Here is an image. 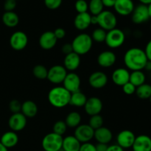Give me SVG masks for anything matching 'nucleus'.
<instances>
[{"instance_id": "4be33fe9", "label": "nucleus", "mask_w": 151, "mask_h": 151, "mask_svg": "<svg viewBox=\"0 0 151 151\" xmlns=\"http://www.w3.org/2000/svg\"><path fill=\"white\" fill-rule=\"evenodd\" d=\"M94 138L98 143L108 145L113 139V134L109 128L103 126L98 129L94 130Z\"/></svg>"}, {"instance_id": "a19ab883", "label": "nucleus", "mask_w": 151, "mask_h": 151, "mask_svg": "<svg viewBox=\"0 0 151 151\" xmlns=\"http://www.w3.org/2000/svg\"><path fill=\"white\" fill-rule=\"evenodd\" d=\"M16 0H5L4 3V9L5 12L13 11L16 7Z\"/></svg>"}, {"instance_id": "5701e85b", "label": "nucleus", "mask_w": 151, "mask_h": 151, "mask_svg": "<svg viewBox=\"0 0 151 151\" xmlns=\"http://www.w3.org/2000/svg\"><path fill=\"white\" fill-rule=\"evenodd\" d=\"M91 15L88 12L83 13H78L74 20V25L75 28L80 31H84L91 25Z\"/></svg>"}, {"instance_id": "79ce46f5", "label": "nucleus", "mask_w": 151, "mask_h": 151, "mask_svg": "<svg viewBox=\"0 0 151 151\" xmlns=\"http://www.w3.org/2000/svg\"><path fill=\"white\" fill-rule=\"evenodd\" d=\"M79 151H96L94 145L91 142H86L81 144Z\"/></svg>"}, {"instance_id": "4c0bfd02", "label": "nucleus", "mask_w": 151, "mask_h": 151, "mask_svg": "<svg viewBox=\"0 0 151 151\" xmlns=\"http://www.w3.org/2000/svg\"><path fill=\"white\" fill-rule=\"evenodd\" d=\"M9 109L13 114L19 113L22 111V103L18 100H12L9 103Z\"/></svg>"}, {"instance_id": "603ef678", "label": "nucleus", "mask_w": 151, "mask_h": 151, "mask_svg": "<svg viewBox=\"0 0 151 151\" xmlns=\"http://www.w3.org/2000/svg\"><path fill=\"white\" fill-rule=\"evenodd\" d=\"M141 2V4H145V5H148L151 3V0H139Z\"/></svg>"}, {"instance_id": "4468645a", "label": "nucleus", "mask_w": 151, "mask_h": 151, "mask_svg": "<svg viewBox=\"0 0 151 151\" xmlns=\"http://www.w3.org/2000/svg\"><path fill=\"white\" fill-rule=\"evenodd\" d=\"M136 136L130 130H123L118 134L116 137V142L119 146L123 149L132 147L135 141Z\"/></svg>"}, {"instance_id": "49530a36", "label": "nucleus", "mask_w": 151, "mask_h": 151, "mask_svg": "<svg viewBox=\"0 0 151 151\" xmlns=\"http://www.w3.org/2000/svg\"><path fill=\"white\" fill-rule=\"evenodd\" d=\"M106 151H124V149L118 145L117 144L111 145H108V148Z\"/></svg>"}, {"instance_id": "bb28decb", "label": "nucleus", "mask_w": 151, "mask_h": 151, "mask_svg": "<svg viewBox=\"0 0 151 151\" xmlns=\"http://www.w3.org/2000/svg\"><path fill=\"white\" fill-rule=\"evenodd\" d=\"M2 22L7 27H15L19 23V17L15 12H4L2 15Z\"/></svg>"}, {"instance_id": "f03ea898", "label": "nucleus", "mask_w": 151, "mask_h": 151, "mask_svg": "<svg viewBox=\"0 0 151 151\" xmlns=\"http://www.w3.org/2000/svg\"><path fill=\"white\" fill-rule=\"evenodd\" d=\"M71 93L63 86H55L48 93V101L56 109H63L69 105Z\"/></svg>"}, {"instance_id": "f257e3e1", "label": "nucleus", "mask_w": 151, "mask_h": 151, "mask_svg": "<svg viewBox=\"0 0 151 151\" xmlns=\"http://www.w3.org/2000/svg\"><path fill=\"white\" fill-rule=\"evenodd\" d=\"M147 60L145 50L139 47L130 48L124 55V63L126 69L132 72L144 69Z\"/></svg>"}, {"instance_id": "ea45409f", "label": "nucleus", "mask_w": 151, "mask_h": 151, "mask_svg": "<svg viewBox=\"0 0 151 151\" xmlns=\"http://www.w3.org/2000/svg\"><path fill=\"white\" fill-rule=\"evenodd\" d=\"M122 91L127 95H132V94H135L136 89H137V87L133 85L131 83L128 82L127 83H125V85L122 86Z\"/></svg>"}, {"instance_id": "3c124183", "label": "nucleus", "mask_w": 151, "mask_h": 151, "mask_svg": "<svg viewBox=\"0 0 151 151\" xmlns=\"http://www.w3.org/2000/svg\"><path fill=\"white\" fill-rule=\"evenodd\" d=\"M144 69H145L147 72H151V61L150 60H147V63H146Z\"/></svg>"}, {"instance_id": "864d4df0", "label": "nucleus", "mask_w": 151, "mask_h": 151, "mask_svg": "<svg viewBox=\"0 0 151 151\" xmlns=\"http://www.w3.org/2000/svg\"><path fill=\"white\" fill-rule=\"evenodd\" d=\"M0 151H8V149L6 147H4L1 142H0Z\"/></svg>"}, {"instance_id": "f8f14e48", "label": "nucleus", "mask_w": 151, "mask_h": 151, "mask_svg": "<svg viewBox=\"0 0 151 151\" xmlns=\"http://www.w3.org/2000/svg\"><path fill=\"white\" fill-rule=\"evenodd\" d=\"M27 122V118L22 113L13 114L8 119V126L11 131L19 132L24 129Z\"/></svg>"}, {"instance_id": "5fc2aeb1", "label": "nucleus", "mask_w": 151, "mask_h": 151, "mask_svg": "<svg viewBox=\"0 0 151 151\" xmlns=\"http://www.w3.org/2000/svg\"><path fill=\"white\" fill-rule=\"evenodd\" d=\"M147 8H148V13H149V16H150V19H151V3L150 4L147 5Z\"/></svg>"}, {"instance_id": "8fccbe9b", "label": "nucleus", "mask_w": 151, "mask_h": 151, "mask_svg": "<svg viewBox=\"0 0 151 151\" xmlns=\"http://www.w3.org/2000/svg\"><path fill=\"white\" fill-rule=\"evenodd\" d=\"M97 16H91V24H97Z\"/></svg>"}, {"instance_id": "37998d69", "label": "nucleus", "mask_w": 151, "mask_h": 151, "mask_svg": "<svg viewBox=\"0 0 151 151\" xmlns=\"http://www.w3.org/2000/svg\"><path fill=\"white\" fill-rule=\"evenodd\" d=\"M54 35L56 37L58 40L59 39H63L65 36H66V31L63 28L61 27H58V28H56L54 31Z\"/></svg>"}, {"instance_id": "a211bd4d", "label": "nucleus", "mask_w": 151, "mask_h": 151, "mask_svg": "<svg viewBox=\"0 0 151 151\" xmlns=\"http://www.w3.org/2000/svg\"><path fill=\"white\" fill-rule=\"evenodd\" d=\"M135 7L132 0H116L114 8L119 15L122 16H129Z\"/></svg>"}, {"instance_id": "de8ad7c7", "label": "nucleus", "mask_w": 151, "mask_h": 151, "mask_svg": "<svg viewBox=\"0 0 151 151\" xmlns=\"http://www.w3.org/2000/svg\"><path fill=\"white\" fill-rule=\"evenodd\" d=\"M102 2L104 7H114L116 0H102Z\"/></svg>"}, {"instance_id": "f3484780", "label": "nucleus", "mask_w": 151, "mask_h": 151, "mask_svg": "<svg viewBox=\"0 0 151 151\" xmlns=\"http://www.w3.org/2000/svg\"><path fill=\"white\" fill-rule=\"evenodd\" d=\"M57 41L58 39L55 36L52 31H46L43 32L38 40L39 46L44 50H50L54 48Z\"/></svg>"}, {"instance_id": "20e7f679", "label": "nucleus", "mask_w": 151, "mask_h": 151, "mask_svg": "<svg viewBox=\"0 0 151 151\" xmlns=\"http://www.w3.org/2000/svg\"><path fill=\"white\" fill-rule=\"evenodd\" d=\"M63 137L51 132L44 136L41 146L44 151H59L62 149Z\"/></svg>"}, {"instance_id": "393cba45", "label": "nucleus", "mask_w": 151, "mask_h": 151, "mask_svg": "<svg viewBox=\"0 0 151 151\" xmlns=\"http://www.w3.org/2000/svg\"><path fill=\"white\" fill-rule=\"evenodd\" d=\"M81 143L73 136H67L63 139L62 150L63 151H79Z\"/></svg>"}, {"instance_id": "412c9836", "label": "nucleus", "mask_w": 151, "mask_h": 151, "mask_svg": "<svg viewBox=\"0 0 151 151\" xmlns=\"http://www.w3.org/2000/svg\"><path fill=\"white\" fill-rule=\"evenodd\" d=\"M81 56L75 52H72L65 55L63 60V66L65 69L69 72H74L81 65Z\"/></svg>"}, {"instance_id": "7ed1b4c3", "label": "nucleus", "mask_w": 151, "mask_h": 151, "mask_svg": "<svg viewBox=\"0 0 151 151\" xmlns=\"http://www.w3.org/2000/svg\"><path fill=\"white\" fill-rule=\"evenodd\" d=\"M71 44L74 52L81 56L89 52L92 48L93 41L91 35L83 32V33L78 34L77 36H75Z\"/></svg>"}, {"instance_id": "c85d7f7f", "label": "nucleus", "mask_w": 151, "mask_h": 151, "mask_svg": "<svg viewBox=\"0 0 151 151\" xmlns=\"http://www.w3.org/2000/svg\"><path fill=\"white\" fill-rule=\"evenodd\" d=\"M146 76L142 70L133 71L130 73L129 82L131 83L136 87H138L145 83Z\"/></svg>"}, {"instance_id": "473e14b6", "label": "nucleus", "mask_w": 151, "mask_h": 151, "mask_svg": "<svg viewBox=\"0 0 151 151\" xmlns=\"http://www.w3.org/2000/svg\"><path fill=\"white\" fill-rule=\"evenodd\" d=\"M32 74H33L34 77L35 78H37V79H47V74H48V69L44 65L37 64L32 69Z\"/></svg>"}, {"instance_id": "e433bc0d", "label": "nucleus", "mask_w": 151, "mask_h": 151, "mask_svg": "<svg viewBox=\"0 0 151 151\" xmlns=\"http://www.w3.org/2000/svg\"><path fill=\"white\" fill-rule=\"evenodd\" d=\"M75 7L78 13H86L88 10V3L86 0H77Z\"/></svg>"}, {"instance_id": "6e6d98bb", "label": "nucleus", "mask_w": 151, "mask_h": 151, "mask_svg": "<svg viewBox=\"0 0 151 151\" xmlns=\"http://www.w3.org/2000/svg\"><path fill=\"white\" fill-rule=\"evenodd\" d=\"M150 31H151V23H150Z\"/></svg>"}, {"instance_id": "b1692460", "label": "nucleus", "mask_w": 151, "mask_h": 151, "mask_svg": "<svg viewBox=\"0 0 151 151\" xmlns=\"http://www.w3.org/2000/svg\"><path fill=\"white\" fill-rule=\"evenodd\" d=\"M0 142L7 149L12 148L16 146V145L19 142V137L16 132L13 131H7L2 134Z\"/></svg>"}, {"instance_id": "0eeeda50", "label": "nucleus", "mask_w": 151, "mask_h": 151, "mask_svg": "<svg viewBox=\"0 0 151 151\" xmlns=\"http://www.w3.org/2000/svg\"><path fill=\"white\" fill-rule=\"evenodd\" d=\"M67 73V70L63 66L54 65L50 69H48L47 79L52 83L58 85L63 83Z\"/></svg>"}, {"instance_id": "2eb2a0df", "label": "nucleus", "mask_w": 151, "mask_h": 151, "mask_svg": "<svg viewBox=\"0 0 151 151\" xmlns=\"http://www.w3.org/2000/svg\"><path fill=\"white\" fill-rule=\"evenodd\" d=\"M109 78L106 73L100 71H97L90 75L88 78V83L95 89H100L103 88L107 85Z\"/></svg>"}, {"instance_id": "39448f33", "label": "nucleus", "mask_w": 151, "mask_h": 151, "mask_svg": "<svg viewBox=\"0 0 151 151\" xmlns=\"http://www.w3.org/2000/svg\"><path fill=\"white\" fill-rule=\"evenodd\" d=\"M125 41V34L122 29L114 28L106 33V45L111 49H116L123 45Z\"/></svg>"}, {"instance_id": "13d9d810", "label": "nucleus", "mask_w": 151, "mask_h": 151, "mask_svg": "<svg viewBox=\"0 0 151 151\" xmlns=\"http://www.w3.org/2000/svg\"><path fill=\"white\" fill-rule=\"evenodd\" d=\"M16 1H18V0H16Z\"/></svg>"}, {"instance_id": "a878e982", "label": "nucleus", "mask_w": 151, "mask_h": 151, "mask_svg": "<svg viewBox=\"0 0 151 151\" xmlns=\"http://www.w3.org/2000/svg\"><path fill=\"white\" fill-rule=\"evenodd\" d=\"M21 112L27 118H33L38 113V106L32 100H26L22 104Z\"/></svg>"}, {"instance_id": "09e8293b", "label": "nucleus", "mask_w": 151, "mask_h": 151, "mask_svg": "<svg viewBox=\"0 0 151 151\" xmlns=\"http://www.w3.org/2000/svg\"><path fill=\"white\" fill-rule=\"evenodd\" d=\"M95 147L96 151H106L108 148V145L97 143V145H95Z\"/></svg>"}, {"instance_id": "72a5a7b5", "label": "nucleus", "mask_w": 151, "mask_h": 151, "mask_svg": "<svg viewBox=\"0 0 151 151\" xmlns=\"http://www.w3.org/2000/svg\"><path fill=\"white\" fill-rule=\"evenodd\" d=\"M106 33H107V32L102 29V28H97L91 33V39H92L93 41H95L97 43L105 42Z\"/></svg>"}, {"instance_id": "423d86ee", "label": "nucleus", "mask_w": 151, "mask_h": 151, "mask_svg": "<svg viewBox=\"0 0 151 151\" xmlns=\"http://www.w3.org/2000/svg\"><path fill=\"white\" fill-rule=\"evenodd\" d=\"M97 24L106 32L116 28L117 19L115 14L109 10H103L97 16Z\"/></svg>"}, {"instance_id": "4d7b16f0", "label": "nucleus", "mask_w": 151, "mask_h": 151, "mask_svg": "<svg viewBox=\"0 0 151 151\" xmlns=\"http://www.w3.org/2000/svg\"><path fill=\"white\" fill-rule=\"evenodd\" d=\"M150 103H151V97H150Z\"/></svg>"}, {"instance_id": "7c9ffc66", "label": "nucleus", "mask_w": 151, "mask_h": 151, "mask_svg": "<svg viewBox=\"0 0 151 151\" xmlns=\"http://www.w3.org/2000/svg\"><path fill=\"white\" fill-rule=\"evenodd\" d=\"M135 94L141 100H147L151 97V85L148 83H144L137 87Z\"/></svg>"}, {"instance_id": "9d476101", "label": "nucleus", "mask_w": 151, "mask_h": 151, "mask_svg": "<svg viewBox=\"0 0 151 151\" xmlns=\"http://www.w3.org/2000/svg\"><path fill=\"white\" fill-rule=\"evenodd\" d=\"M150 19L147 5L140 4L134 7L131 13V20L136 24H142Z\"/></svg>"}, {"instance_id": "f704fd0d", "label": "nucleus", "mask_w": 151, "mask_h": 151, "mask_svg": "<svg viewBox=\"0 0 151 151\" xmlns=\"http://www.w3.org/2000/svg\"><path fill=\"white\" fill-rule=\"evenodd\" d=\"M103 122H104V120H103V116L100 114H97L90 117L88 125L94 130H96L103 127Z\"/></svg>"}, {"instance_id": "58836bf2", "label": "nucleus", "mask_w": 151, "mask_h": 151, "mask_svg": "<svg viewBox=\"0 0 151 151\" xmlns=\"http://www.w3.org/2000/svg\"><path fill=\"white\" fill-rule=\"evenodd\" d=\"M62 4V0H44V4L50 10H56Z\"/></svg>"}, {"instance_id": "a18cd8bd", "label": "nucleus", "mask_w": 151, "mask_h": 151, "mask_svg": "<svg viewBox=\"0 0 151 151\" xmlns=\"http://www.w3.org/2000/svg\"><path fill=\"white\" fill-rule=\"evenodd\" d=\"M145 52L147 58V60L151 61V39L146 44L145 49Z\"/></svg>"}, {"instance_id": "6ab92c4d", "label": "nucleus", "mask_w": 151, "mask_h": 151, "mask_svg": "<svg viewBox=\"0 0 151 151\" xmlns=\"http://www.w3.org/2000/svg\"><path fill=\"white\" fill-rule=\"evenodd\" d=\"M130 73L128 69L125 68H118L113 72L111 79L114 83L119 86H122L125 83L129 82Z\"/></svg>"}, {"instance_id": "6e6552de", "label": "nucleus", "mask_w": 151, "mask_h": 151, "mask_svg": "<svg viewBox=\"0 0 151 151\" xmlns=\"http://www.w3.org/2000/svg\"><path fill=\"white\" fill-rule=\"evenodd\" d=\"M94 130L88 125V124H81L77 127L74 132V137L81 143L90 142L94 138Z\"/></svg>"}, {"instance_id": "1a4fd4ad", "label": "nucleus", "mask_w": 151, "mask_h": 151, "mask_svg": "<svg viewBox=\"0 0 151 151\" xmlns=\"http://www.w3.org/2000/svg\"><path fill=\"white\" fill-rule=\"evenodd\" d=\"M28 44V37L22 31H16L10 38V45L16 51H21L26 48Z\"/></svg>"}, {"instance_id": "c03bdc74", "label": "nucleus", "mask_w": 151, "mask_h": 151, "mask_svg": "<svg viewBox=\"0 0 151 151\" xmlns=\"http://www.w3.org/2000/svg\"><path fill=\"white\" fill-rule=\"evenodd\" d=\"M61 52L63 54H64L65 55H69L70 53L73 52V48H72V44H69V43H66L64 44L61 47Z\"/></svg>"}, {"instance_id": "aec40b11", "label": "nucleus", "mask_w": 151, "mask_h": 151, "mask_svg": "<svg viewBox=\"0 0 151 151\" xmlns=\"http://www.w3.org/2000/svg\"><path fill=\"white\" fill-rule=\"evenodd\" d=\"M132 148L133 151H151V138L145 134L136 137Z\"/></svg>"}, {"instance_id": "c9c22d12", "label": "nucleus", "mask_w": 151, "mask_h": 151, "mask_svg": "<svg viewBox=\"0 0 151 151\" xmlns=\"http://www.w3.org/2000/svg\"><path fill=\"white\" fill-rule=\"evenodd\" d=\"M67 125H66L65 121L63 120H58L57 122H55L54 125H53V133L58 134V135H60L63 137V134H65V133L66 132V130H67Z\"/></svg>"}, {"instance_id": "c756f323", "label": "nucleus", "mask_w": 151, "mask_h": 151, "mask_svg": "<svg viewBox=\"0 0 151 151\" xmlns=\"http://www.w3.org/2000/svg\"><path fill=\"white\" fill-rule=\"evenodd\" d=\"M81 115L77 111H72L66 116L65 122L68 128H76L81 123Z\"/></svg>"}, {"instance_id": "9b49d317", "label": "nucleus", "mask_w": 151, "mask_h": 151, "mask_svg": "<svg viewBox=\"0 0 151 151\" xmlns=\"http://www.w3.org/2000/svg\"><path fill=\"white\" fill-rule=\"evenodd\" d=\"M63 87L68 91L72 93L80 91L81 85V80L79 75L74 72H69L67 73L64 81L63 82Z\"/></svg>"}, {"instance_id": "cd10ccee", "label": "nucleus", "mask_w": 151, "mask_h": 151, "mask_svg": "<svg viewBox=\"0 0 151 151\" xmlns=\"http://www.w3.org/2000/svg\"><path fill=\"white\" fill-rule=\"evenodd\" d=\"M87 97L81 91H76L71 94L69 105L77 108L83 107L87 101Z\"/></svg>"}, {"instance_id": "2f4dec72", "label": "nucleus", "mask_w": 151, "mask_h": 151, "mask_svg": "<svg viewBox=\"0 0 151 151\" xmlns=\"http://www.w3.org/2000/svg\"><path fill=\"white\" fill-rule=\"evenodd\" d=\"M103 7L102 0H90L88 3V10L91 16H98L103 11Z\"/></svg>"}, {"instance_id": "dca6fc26", "label": "nucleus", "mask_w": 151, "mask_h": 151, "mask_svg": "<svg viewBox=\"0 0 151 151\" xmlns=\"http://www.w3.org/2000/svg\"><path fill=\"white\" fill-rule=\"evenodd\" d=\"M97 63L103 68L111 67L116 61V55L111 50L103 51L97 56Z\"/></svg>"}, {"instance_id": "ddd939ff", "label": "nucleus", "mask_w": 151, "mask_h": 151, "mask_svg": "<svg viewBox=\"0 0 151 151\" xmlns=\"http://www.w3.org/2000/svg\"><path fill=\"white\" fill-rule=\"evenodd\" d=\"M103 102L99 97H91L87 99L85 106H83L86 113L90 116L100 114L103 110Z\"/></svg>"}]
</instances>
